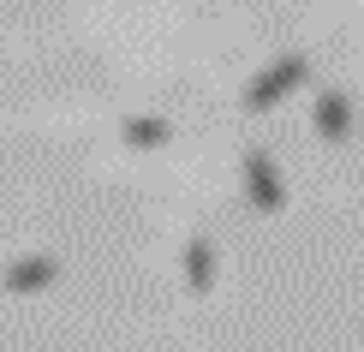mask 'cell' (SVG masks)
Listing matches in <instances>:
<instances>
[{"label":"cell","instance_id":"3957f363","mask_svg":"<svg viewBox=\"0 0 364 352\" xmlns=\"http://www.w3.org/2000/svg\"><path fill=\"white\" fill-rule=\"evenodd\" d=\"M311 119H316V132H323L328 144H346V137H353V102H346L341 90H316Z\"/></svg>","mask_w":364,"mask_h":352},{"label":"cell","instance_id":"6da1fadb","mask_svg":"<svg viewBox=\"0 0 364 352\" xmlns=\"http://www.w3.org/2000/svg\"><path fill=\"white\" fill-rule=\"evenodd\" d=\"M305 78H311V60L305 54H281V60H269V66L245 84V96H239V102H245V114H269L281 96H293Z\"/></svg>","mask_w":364,"mask_h":352},{"label":"cell","instance_id":"5b68a950","mask_svg":"<svg viewBox=\"0 0 364 352\" xmlns=\"http://www.w3.org/2000/svg\"><path fill=\"white\" fill-rule=\"evenodd\" d=\"M179 269H186V287H191V293H209V287H215V245H209V239H186Z\"/></svg>","mask_w":364,"mask_h":352},{"label":"cell","instance_id":"7a4b0ae2","mask_svg":"<svg viewBox=\"0 0 364 352\" xmlns=\"http://www.w3.org/2000/svg\"><path fill=\"white\" fill-rule=\"evenodd\" d=\"M239 174H245V197H251V209H257V215H281L287 186H281V167L269 161V149H245Z\"/></svg>","mask_w":364,"mask_h":352},{"label":"cell","instance_id":"277c9868","mask_svg":"<svg viewBox=\"0 0 364 352\" xmlns=\"http://www.w3.org/2000/svg\"><path fill=\"white\" fill-rule=\"evenodd\" d=\"M54 274H60L54 257H18V263L0 274V287L6 293H42V287H54Z\"/></svg>","mask_w":364,"mask_h":352},{"label":"cell","instance_id":"8992f818","mask_svg":"<svg viewBox=\"0 0 364 352\" xmlns=\"http://www.w3.org/2000/svg\"><path fill=\"white\" fill-rule=\"evenodd\" d=\"M119 137H126V149H161L173 137L168 119H156V114H132L126 126H119Z\"/></svg>","mask_w":364,"mask_h":352}]
</instances>
